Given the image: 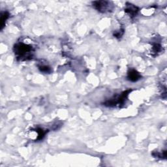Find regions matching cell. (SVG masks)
Wrapping results in <instances>:
<instances>
[{
  "label": "cell",
  "mask_w": 167,
  "mask_h": 167,
  "mask_svg": "<svg viewBox=\"0 0 167 167\" xmlns=\"http://www.w3.org/2000/svg\"><path fill=\"white\" fill-rule=\"evenodd\" d=\"M9 16V14L7 11L2 12L1 13V30L3 28L5 24L6 20L8 19Z\"/></svg>",
  "instance_id": "52a82bcc"
},
{
  "label": "cell",
  "mask_w": 167,
  "mask_h": 167,
  "mask_svg": "<svg viewBox=\"0 0 167 167\" xmlns=\"http://www.w3.org/2000/svg\"><path fill=\"white\" fill-rule=\"evenodd\" d=\"M14 52L18 60L25 61L32 59L34 49L31 45L24 43H18L14 46Z\"/></svg>",
  "instance_id": "6da1fadb"
},
{
  "label": "cell",
  "mask_w": 167,
  "mask_h": 167,
  "mask_svg": "<svg viewBox=\"0 0 167 167\" xmlns=\"http://www.w3.org/2000/svg\"><path fill=\"white\" fill-rule=\"evenodd\" d=\"M139 11V9L131 3H127L126 8L125 9V12H127L131 17L135 16Z\"/></svg>",
  "instance_id": "5b68a950"
},
{
  "label": "cell",
  "mask_w": 167,
  "mask_h": 167,
  "mask_svg": "<svg viewBox=\"0 0 167 167\" xmlns=\"http://www.w3.org/2000/svg\"><path fill=\"white\" fill-rule=\"evenodd\" d=\"M124 33V30H119L118 31H115L114 35L115 36V37H116V38H119V37H121L123 35Z\"/></svg>",
  "instance_id": "30bf717a"
},
{
  "label": "cell",
  "mask_w": 167,
  "mask_h": 167,
  "mask_svg": "<svg viewBox=\"0 0 167 167\" xmlns=\"http://www.w3.org/2000/svg\"><path fill=\"white\" fill-rule=\"evenodd\" d=\"M35 131L37 133V138H36L37 140H42V139L44 137L46 133L48 132L46 131H44V129L41 128H37L35 129Z\"/></svg>",
  "instance_id": "8992f818"
},
{
  "label": "cell",
  "mask_w": 167,
  "mask_h": 167,
  "mask_svg": "<svg viewBox=\"0 0 167 167\" xmlns=\"http://www.w3.org/2000/svg\"><path fill=\"white\" fill-rule=\"evenodd\" d=\"M141 75L134 69H129L127 73L128 80L131 82H137L141 78Z\"/></svg>",
  "instance_id": "277c9868"
},
{
  "label": "cell",
  "mask_w": 167,
  "mask_h": 167,
  "mask_svg": "<svg viewBox=\"0 0 167 167\" xmlns=\"http://www.w3.org/2000/svg\"><path fill=\"white\" fill-rule=\"evenodd\" d=\"M162 50V48L161 44L159 43H154L152 46V54L155 55L159 54Z\"/></svg>",
  "instance_id": "ba28073f"
},
{
  "label": "cell",
  "mask_w": 167,
  "mask_h": 167,
  "mask_svg": "<svg viewBox=\"0 0 167 167\" xmlns=\"http://www.w3.org/2000/svg\"><path fill=\"white\" fill-rule=\"evenodd\" d=\"M39 70L44 73H50L51 72V69L50 68L46 66V65H41V66H39Z\"/></svg>",
  "instance_id": "9c48e42d"
},
{
  "label": "cell",
  "mask_w": 167,
  "mask_h": 167,
  "mask_svg": "<svg viewBox=\"0 0 167 167\" xmlns=\"http://www.w3.org/2000/svg\"><path fill=\"white\" fill-rule=\"evenodd\" d=\"M92 5L96 10L101 12H108L112 11L114 5L107 1H96L92 2Z\"/></svg>",
  "instance_id": "3957f363"
},
{
  "label": "cell",
  "mask_w": 167,
  "mask_h": 167,
  "mask_svg": "<svg viewBox=\"0 0 167 167\" xmlns=\"http://www.w3.org/2000/svg\"><path fill=\"white\" fill-rule=\"evenodd\" d=\"M131 91V90H127L125 91L123 93H122L120 95H115L113 98L110 99V100L106 101L105 103V105L106 106H120L121 105H123L125 103V101H126L127 97L129 95V94Z\"/></svg>",
  "instance_id": "7a4b0ae2"
}]
</instances>
